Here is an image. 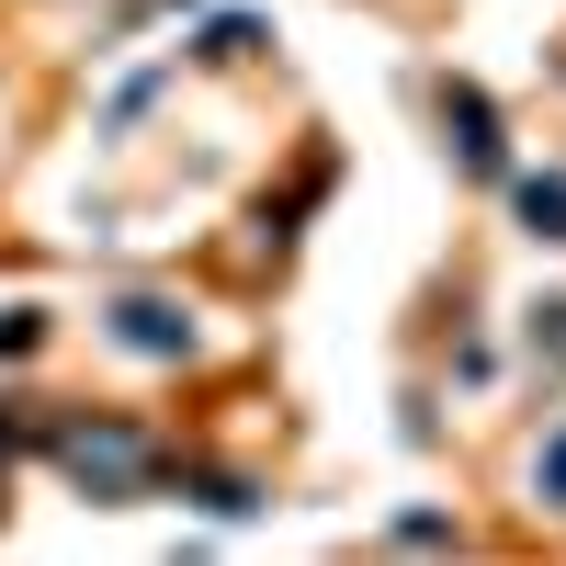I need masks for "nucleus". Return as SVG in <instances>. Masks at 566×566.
<instances>
[{"label":"nucleus","instance_id":"1","mask_svg":"<svg viewBox=\"0 0 566 566\" xmlns=\"http://www.w3.org/2000/svg\"><path fill=\"white\" fill-rule=\"evenodd\" d=\"M45 453L69 464V488H91L103 510H125V499H148L159 488V442L136 431V419H57V431H45Z\"/></svg>","mask_w":566,"mask_h":566},{"label":"nucleus","instance_id":"2","mask_svg":"<svg viewBox=\"0 0 566 566\" xmlns=\"http://www.w3.org/2000/svg\"><path fill=\"white\" fill-rule=\"evenodd\" d=\"M442 125H453V148H464V170H510V136H499V103H488V91L476 80H442Z\"/></svg>","mask_w":566,"mask_h":566},{"label":"nucleus","instance_id":"3","mask_svg":"<svg viewBox=\"0 0 566 566\" xmlns=\"http://www.w3.org/2000/svg\"><path fill=\"white\" fill-rule=\"evenodd\" d=\"M114 340L148 352V363H181V352H193V317H181L170 295H125V306H114Z\"/></svg>","mask_w":566,"mask_h":566},{"label":"nucleus","instance_id":"4","mask_svg":"<svg viewBox=\"0 0 566 566\" xmlns=\"http://www.w3.org/2000/svg\"><path fill=\"white\" fill-rule=\"evenodd\" d=\"M510 205H522L533 239H566V170H522V181H510Z\"/></svg>","mask_w":566,"mask_h":566},{"label":"nucleus","instance_id":"5","mask_svg":"<svg viewBox=\"0 0 566 566\" xmlns=\"http://www.w3.org/2000/svg\"><path fill=\"white\" fill-rule=\"evenodd\" d=\"M193 510H216V522H250L261 488H250V476H193Z\"/></svg>","mask_w":566,"mask_h":566},{"label":"nucleus","instance_id":"6","mask_svg":"<svg viewBox=\"0 0 566 566\" xmlns=\"http://www.w3.org/2000/svg\"><path fill=\"white\" fill-rule=\"evenodd\" d=\"M250 45H261V23H250V12H227V23L205 34V57H250Z\"/></svg>","mask_w":566,"mask_h":566},{"label":"nucleus","instance_id":"7","mask_svg":"<svg viewBox=\"0 0 566 566\" xmlns=\"http://www.w3.org/2000/svg\"><path fill=\"white\" fill-rule=\"evenodd\" d=\"M533 488H544V499H555V510H566V431H555V442H544V464H533Z\"/></svg>","mask_w":566,"mask_h":566},{"label":"nucleus","instance_id":"8","mask_svg":"<svg viewBox=\"0 0 566 566\" xmlns=\"http://www.w3.org/2000/svg\"><path fill=\"white\" fill-rule=\"evenodd\" d=\"M533 352H555V363H566V306H544V317H533Z\"/></svg>","mask_w":566,"mask_h":566},{"label":"nucleus","instance_id":"9","mask_svg":"<svg viewBox=\"0 0 566 566\" xmlns=\"http://www.w3.org/2000/svg\"><path fill=\"white\" fill-rule=\"evenodd\" d=\"M0 352H34V306H12V317H0Z\"/></svg>","mask_w":566,"mask_h":566},{"label":"nucleus","instance_id":"10","mask_svg":"<svg viewBox=\"0 0 566 566\" xmlns=\"http://www.w3.org/2000/svg\"><path fill=\"white\" fill-rule=\"evenodd\" d=\"M0 464H12V442H0Z\"/></svg>","mask_w":566,"mask_h":566}]
</instances>
